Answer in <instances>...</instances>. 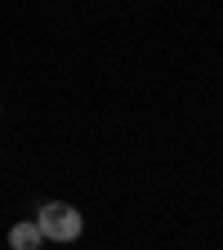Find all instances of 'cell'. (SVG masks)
Instances as JSON below:
<instances>
[{"mask_svg":"<svg viewBox=\"0 0 223 250\" xmlns=\"http://www.w3.org/2000/svg\"><path fill=\"white\" fill-rule=\"evenodd\" d=\"M36 228H41V237L45 241H76L81 232H85V219H81V210L76 206H67V201H45L41 210H36Z\"/></svg>","mask_w":223,"mask_h":250,"instance_id":"1","label":"cell"},{"mask_svg":"<svg viewBox=\"0 0 223 250\" xmlns=\"http://www.w3.org/2000/svg\"><path fill=\"white\" fill-rule=\"evenodd\" d=\"M45 237H41V228H36V219H22V224H14L9 228V246L14 250H36Z\"/></svg>","mask_w":223,"mask_h":250,"instance_id":"2","label":"cell"}]
</instances>
